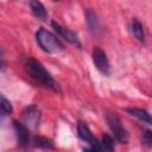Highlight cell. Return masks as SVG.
<instances>
[{
  "label": "cell",
  "instance_id": "18",
  "mask_svg": "<svg viewBox=\"0 0 152 152\" xmlns=\"http://www.w3.org/2000/svg\"><path fill=\"white\" fill-rule=\"evenodd\" d=\"M6 69V62H5V57L2 51L0 50V71H4Z\"/></svg>",
  "mask_w": 152,
  "mask_h": 152
},
{
  "label": "cell",
  "instance_id": "1",
  "mask_svg": "<svg viewBox=\"0 0 152 152\" xmlns=\"http://www.w3.org/2000/svg\"><path fill=\"white\" fill-rule=\"evenodd\" d=\"M24 68L25 71L27 72V75L39 86L55 90H58V84L57 82L53 80V77L51 76V74L45 69V66L37 59L32 58V57H27L24 62Z\"/></svg>",
  "mask_w": 152,
  "mask_h": 152
},
{
  "label": "cell",
  "instance_id": "7",
  "mask_svg": "<svg viewBox=\"0 0 152 152\" xmlns=\"http://www.w3.org/2000/svg\"><path fill=\"white\" fill-rule=\"evenodd\" d=\"M13 128H14V132H15V135H17L18 146L21 147V148H25L26 146H28V144H30V131H28V128L23 122H19L17 120L13 121Z\"/></svg>",
  "mask_w": 152,
  "mask_h": 152
},
{
  "label": "cell",
  "instance_id": "9",
  "mask_svg": "<svg viewBox=\"0 0 152 152\" xmlns=\"http://www.w3.org/2000/svg\"><path fill=\"white\" fill-rule=\"evenodd\" d=\"M131 32L138 42L145 43V30L142 24L137 18H133L131 21Z\"/></svg>",
  "mask_w": 152,
  "mask_h": 152
},
{
  "label": "cell",
  "instance_id": "6",
  "mask_svg": "<svg viewBox=\"0 0 152 152\" xmlns=\"http://www.w3.org/2000/svg\"><path fill=\"white\" fill-rule=\"evenodd\" d=\"M51 26H52V28L57 32V34L61 36L64 40H66L68 43H70V44L77 46V48H81L80 38H78V36H77L74 31H71L70 28H66V27L59 25V24L56 23V21H52V23H51Z\"/></svg>",
  "mask_w": 152,
  "mask_h": 152
},
{
  "label": "cell",
  "instance_id": "12",
  "mask_svg": "<svg viewBox=\"0 0 152 152\" xmlns=\"http://www.w3.org/2000/svg\"><path fill=\"white\" fill-rule=\"evenodd\" d=\"M126 112H127L129 115L135 116V118H138L139 120L146 122L147 125H151V122H152L148 112L145 110V109H141V108H127Z\"/></svg>",
  "mask_w": 152,
  "mask_h": 152
},
{
  "label": "cell",
  "instance_id": "3",
  "mask_svg": "<svg viewBox=\"0 0 152 152\" xmlns=\"http://www.w3.org/2000/svg\"><path fill=\"white\" fill-rule=\"evenodd\" d=\"M106 119L115 140L119 141L120 144H126L128 141V134H127V131L124 128L120 118L115 113H108Z\"/></svg>",
  "mask_w": 152,
  "mask_h": 152
},
{
  "label": "cell",
  "instance_id": "10",
  "mask_svg": "<svg viewBox=\"0 0 152 152\" xmlns=\"http://www.w3.org/2000/svg\"><path fill=\"white\" fill-rule=\"evenodd\" d=\"M30 8H31L32 14L36 18H38L40 20H45L48 18V12H46L44 5L40 1H31L30 2Z\"/></svg>",
  "mask_w": 152,
  "mask_h": 152
},
{
  "label": "cell",
  "instance_id": "5",
  "mask_svg": "<svg viewBox=\"0 0 152 152\" xmlns=\"http://www.w3.org/2000/svg\"><path fill=\"white\" fill-rule=\"evenodd\" d=\"M91 58H93V63L95 65V68L103 75L108 76L110 74V66H109V62L107 58V55L103 50H101L100 48H95L93 50L91 53Z\"/></svg>",
  "mask_w": 152,
  "mask_h": 152
},
{
  "label": "cell",
  "instance_id": "15",
  "mask_svg": "<svg viewBox=\"0 0 152 152\" xmlns=\"http://www.w3.org/2000/svg\"><path fill=\"white\" fill-rule=\"evenodd\" d=\"M0 112L2 114H12L13 113V107L12 103L7 97H5L2 94H0Z\"/></svg>",
  "mask_w": 152,
  "mask_h": 152
},
{
  "label": "cell",
  "instance_id": "14",
  "mask_svg": "<svg viewBox=\"0 0 152 152\" xmlns=\"http://www.w3.org/2000/svg\"><path fill=\"white\" fill-rule=\"evenodd\" d=\"M102 151L106 152H114V139L109 134H104L102 137V140L100 141Z\"/></svg>",
  "mask_w": 152,
  "mask_h": 152
},
{
  "label": "cell",
  "instance_id": "13",
  "mask_svg": "<svg viewBox=\"0 0 152 152\" xmlns=\"http://www.w3.org/2000/svg\"><path fill=\"white\" fill-rule=\"evenodd\" d=\"M33 146L36 147H39V148H53V141L49 138H45V137H34L33 138Z\"/></svg>",
  "mask_w": 152,
  "mask_h": 152
},
{
  "label": "cell",
  "instance_id": "17",
  "mask_svg": "<svg viewBox=\"0 0 152 152\" xmlns=\"http://www.w3.org/2000/svg\"><path fill=\"white\" fill-rule=\"evenodd\" d=\"M142 140H144V142L150 147L151 145H152V133H151V131H146L144 134H142Z\"/></svg>",
  "mask_w": 152,
  "mask_h": 152
},
{
  "label": "cell",
  "instance_id": "11",
  "mask_svg": "<svg viewBox=\"0 0 152 152\" xmlns=\"http://www.w3.org/2000/svg\"><path fill=\"white\" fill-rule=\"evenodd\" d=\"M86 21H87V25H88V28L96 33L99 30H100V23H99V19H97V15L91 11V10H87L86 11Z\"/></svg>",
  "mask_w": 152,
  "mask_h": 152
},
{
  "label": "cell",
  "instance_id": "8",
  "mask_svg": "<svg viewBox=\"0 0 152 152\" xmlns=\"http://www.w3.org/2000/svg\"><path fill=\"white\" fill-rule=\"evenodd\" d=\"M77 134H78L80 139L88 142L89 145H94L97 142V140L93 137V133H91L89 126L83 121H78V124H77Z\"/></svg>",
  "mask_w": 152,
  "mask_h": 152
},
{
  "label": "cell",
  "instance_id": "4",
  "mask_svg": "<svg viewBox=\"0 0 152 152\" xmlns=\"http://www.w3.org/2000/svg\"><path fill=\"white\" fill-rule=\"evenodd\" d=\"M23 118H24V125L27 128H31L33 131H37L39 127L40 122V112L36 104H31L26 107L23 112Z\"/></svg>",
  "mask_w": 152,
  "mask_h": 152
},
{
  "label": "cell",
  "instance_id": "2",
  "mask_svg": "<svg viewBox=\"0 0 152 152\" xmlns=\"http://www.w3.org/2000/svg\"><path fill=\"white\" fill-rule=\"evenodd\" d=\"M36 40L39 48L48 53H57L63 51L64 49V45L62 44V42L52 32L43 27L38 28V31L36 32Z\"/></svg>",
  "mask_w": 152,
  "mask_h": 152
},
{
  "label": "cell",
  "instance_id": "16",
  "mask_svg": "<svg viewBox=\"0 0 152 152\" xmlns=\"http://www.w3.org/2000/svg\"><path fill=\"white\" fill-rule=\"evenodd\" d=\"M83 152H103V151H102V148H101L100 141H97L96 144H94V145H89V147L83 148Z\"/></svg>",
  "mask_w": 152,
  "mask_h": 152
}]
</instances>
